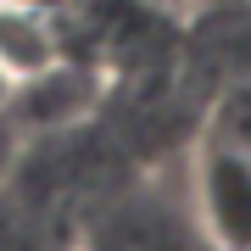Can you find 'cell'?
<instances>
[{"instance_id": "obj_5", "label": "cell", "mask_w": 251, "mask_h": 251, "mask_svg": "<svg viewBox=\"0 0 251 251\" xmlns=\"http://www.w3.org/2000/svg\"><path fill=\"white\" fill-rule=\"evenodd\" d=\"M11 95H17V84L6 78V67H0V106H11Z\"/></svg>"}, {"instance_id": "obj_2", "label": "cell", "mask_w": 251, "mask_h": 251, "mask_svg": "<svg viewBox=\"0 0 251 251\" xmlns=\"http://www.w3.org/2000/svg\"><path fill=\"white\" fill-rule=\"evenodd\" d=\"M106 95V78L95 67L62 56L56 67H45L39 78L17 84L11 95V117L23 123V134H56V128H73L78 117H90V106Z\"/></svg>"}, {"instance_id": "obj_4", "label": "cell", "mask_w": 251, "mask_h": 251, "mask_svg": "<svg viewBox=\"0 0 251 251\" xmlns=\"http://www.w3.org/2000/svg\"><path fill=\"white\" fill-rule=\"evenodd\" d=\"M23 123L17 117H11V106H0V184L11 179V173H17V162H23Z\"/></svg>"}, {"instance_id": "obj_1", "label": "cell", "mask_w": 251, "mask_h": 251, "mask_svg": "<svg viewBox=\"0 0 251 251\" xmlns=\"http://www.w3.org/2000/svg\"><path fill=\"white\" fill-rule=\"evenodd\" d=\"M190 229L206 251H251V134L218 123L190 151Z\"/></svg>"}, {"instance_id": "obj_3", "label": "cell", "mask_w": 251, "mask_h": 251, "mask_svg": "<svg viewBox=\"0 0 251 251\" xmlns=\"http://www.w3.org/2000/svg\"><path fill=\"white\" fill-rule=\"evenodd\" d=\"M62 56L67 45H62V28H56L45 0H0V67H6L11 84L39 78Z\"/></svg>"}]
</instances>
